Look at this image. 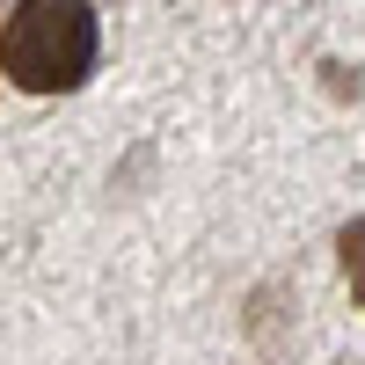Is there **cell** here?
Here are the masks:
<instances>
[{
  "mask_svg": "<svg viewBox=\"0 0 365 365\" xmlns=\"http://www.w3.org/2000/svg\"><path fill=\"white\" fill-rule=\"evenodd\" d=\"M103 22L96 0H15L0 15V73L22 96H73L96 73Z\"/></svg>",
  "mask_w": 365,
  "mask_h": 365,
  "instance_id": "cell-1",
  "label": "cell"
},
{
  "mask_svg": "<svg viewBox=\"0 0 365 365\" xmlns=\"http://www.w3.org/2000/svg\"><path fill=\"white\" fill-rule=\"evenodd\" d=\"M336 263H344V285H351V299L365 307V212L336 234Z\"/></svg>",
  "mask_w": 365,
  "mask_h": 365,
  "instance_id": "cell-2",
  "label": "cell"
}]
</instances>
